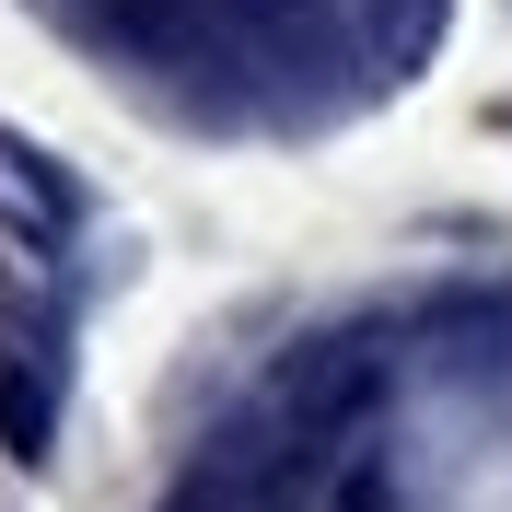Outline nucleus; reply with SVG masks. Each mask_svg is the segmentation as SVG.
<instances>
[{
	"label": "nucleus",
	"mask_w": 512,
	"mask_h": 512,
	"mask_svg": "<svg viewBox=\"0 0 512 512\" xmlns=\"http://www.w3.org/2000/svg\"><path fill=\"white\" fill-rule=\"evenodd\" d=\"M47 431H59V396L35 373H0V454L12 466H47Z\"/></svg>",
	"instance_id": "nucleus-1"
},
{
	"label": "nucleus",
	"mask_w": 512,
	"mask_h": 512,
	"mask_svg": "<svg viewBox=\"0 0 512 512\" xmlns=\"http://www.w3.org/2000/svg\"><path fill=\"white\" fill-rule=\"evenodd\" d=\"M338 512H396V501H384V478H350V501H338Z\"/></svg>",
	"instance_id": "nucleus-2"
}]
</instances>
